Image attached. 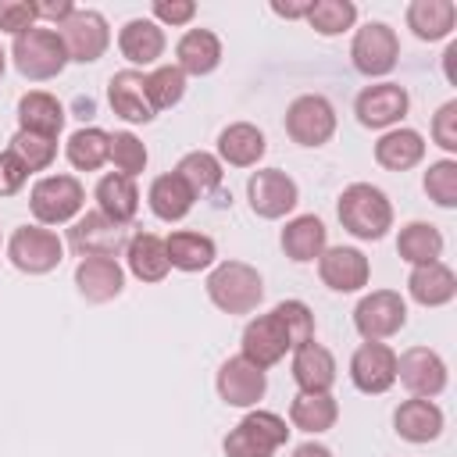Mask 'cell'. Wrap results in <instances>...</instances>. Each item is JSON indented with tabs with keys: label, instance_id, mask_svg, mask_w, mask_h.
I'll return each mask as SVG.
<instances>
[{
	"label": "cell",
	"instance_id": "6da1fadb",
	"mask_svg": "<svg viewBox=\"0 0 457 457\" xmlns=\"http://www.w3.org/2000/svg\"><path fill=\"white\" fill-rule=\"evenodd\" d=\"M336 214L343 221V228L353 236V239H364V243H375L382 239L389 228H393V204L389 196L371 186V182H353L339 193V204H336Z\"/></svg>",
	"mask_w": 457,
	"mask_h": 457
},
{
	"label": "cell",
	"instance_id": "7a4b0ae2",
	"mask_svg": "<svg viewBox=\"0 0 457 457\" xmlns=\"http://www.w3.org/2000/svg\"><path fill=\"white\" fill-rule=\"evenodd\" d=\"M207 296L225 314H250L264 300V278L246 261H221L207 275Z\"/></svg>",
	"mask_w": 457,
	"mask_h": 457
},
{
	"label": "cell",
	"instance_id": "3957f363",
	"mask_svg": "<svg viewBox=\"0 0 457 457\" xmlns=\"http://www.w3.org/2000/svg\"><path fill=\"white\" fill-rule=\"evenodd\" d=\"M11 57H14V68L32 82L57 79L64 71V64H68V50H64V43H61L54 25H32L29 32L14 36Z\"/></svg>",
	"mask_w": 457,
	"mask_h": 457
},
{
	"label": "cell",
	"instance_id": "277c9868",
	"mask_svg": "<svg viewBox=\"0 0 457 457\" xmlns=\"http://www.w3.org/2000/svg\"><path fill=\"white\" fill-rule=\"evenodd\" d=\"M289 428L286 418L275 411H250L228 436H225V457H275L278 446H286Z\"/></svg>",
	"mask_w": 457,
	"mask_h": 457
},
{
	"label": "cell",
	"instance_id": "5b68a950",
	"mask_svg": "<svg viewBox=\"0 0 457 457\" xmlns=\"http://www.w3.org/2000/svg\"><path fill=\"white\" fill-rule=\"evenodd\" d=\"M29 207L39 225H64L86 207V189L75 175H43L29 193Z\"/></svg>",
	"mask_w": 457,
	"mask_h": 457
},
{
	"label": "cell",
	"instance_id": "8992f818",
	"mask_svg": "<svg viewBox=\"0 0 457 457\" xmlns=\"http://www.w3.org/2000/svg\"><path fill=\"white\" fill-rule=\"evenodd\" d=\"M7 257L25 275H46L64 261V243L43 225H18L7 239Z\"/></svg>",
	"mask_w": 457,
	"mask_h": 457
},
{
	"label": "cell",
	"instance_id": "52a82bcc",
	"mask_svg": "<svg viewBox=\"0 0 457 457\" xmlns=\"http://www.w3.org/2000/svg\"><path fill=\"white\" fill-rule=\"evenodd\" d=\"M57 36L68 50V61H79V64H93L107 54L111 46V29H107V18L93 7H75L68 14V21L57 25Z\"/></svg>",
	"mask_w": 457,
	"mask_h": 457
},
{
	"label": "cell",
	"instance_id": "ba28073f",
	"mask_svg": "<svg viewBox=\"0 0 457 457\" xmlns=\"http://www.w3.org/2000/svg\"><path fill=\"white\" fill-rule=\"evenodd\" d=\"M407 325V300L396 289H375L353 307V328L364 343H382Z\"/></svg>",
	"mask_w": 457,
	"mask_h": 457
},
{
	"label": "cell",
	"instance_id": "9c48e42d",
	"mask_svg": "<svg viewBox=\"0 0 457 457\" xmlns=\"http://www.w3.org/2000/svg\"><path fill=\"white\" fill-rule=\"evenodd\" d=\"M350 57H353V68L361 75H368V79L389 75L396 68V61H400V39L386 21H368V25H361L353 32Z\"/></svg>",
	"mask_w": 457,
	"mask_h": 457
},
{
	"label": "cell",
	"instance_id": "30bf717a",
	"mask_svg": "<svg viewBox=\"0 0 457 457\" xmlns=\"http://www.w3.org/2000/svg\"><path fill=\"white\" fill-rule=\"evenodd\" d=\"M336 132V107L321 93H303L286 111V136L300 146H325Z\"/></svg>",
	"mask_w": 457,
	"mask_h": 457
},
{
	"label": "cell",
	"instance_id": "8fae6325",
	"mask_svg": "<svg viewBox=\"0 0 457 457\" xmlns=\"http://www.w3.org/2000/svg\"><path fill=\"white\" fill-rule=\"evenodd\" d=\"M246 196H250V211H253L257 218H268V221L286 218V214L300 204L296 182H293L286 171H278V168H261V171H253L250 182H246Z\"/></svg>",
	"mask_w": 457,
	"mask_h": 457
},
{
	"label": "cell",
	"instance_id": "7c38bea8",
	"mask_svg": "<svg viewBox=\"0 0 457 457\" xmlns=\"http://www.w3.org/2000/svg\"><path fill=\"white\" fill-rule=\"evenodd\" d=\"M68 243L79 257H114L129 246L125 239V225H114L111 218H104L100 211L82 214L71 228H68Z\"/></svg>",
	"mask_w": 457,
	"mask_h": 457
},
{
	"label": "cell",
	"instance_id": "4fadbf2b",
	"mask_svg": "<svg viewBox=\"0 0 457 457\" xmlns=\"http://www.w3.org/2000/svg\"><path fill=\"white\" fill-rule=\"evenodd\" d=\"M396 378L411 396H439L446 389V361L428 346H411L396 357Z\"/></svg>",
	"mask_w": 457,
	"mask_h": 457
},
{
	"label": "cell",
	"instance_id": "5bb4252c",
	"mask_svg": "<svg viewBox=\"0 0 457 457\" xmlns=\"http://www.w3.org/2000/svg\"><path fill=\"white\" fill-rule=\"evenodd\" d=\"M411 107V96L400 82H375V86H364L353 100V114L364 129H389L396 125Z\"/></svg>",
	"mask_w": 457,
	"mask_h": 457
},
{
	"label": "cell",
	"instance_id": "9a60e30c",
	"mask_svg": "<svg viewBox=\"0 0 457 457\" xmlns=\"http://www.w3.org/2000/svg\"><path fill=\"white\" fill-rule=\"evenodd\" d=\"M289 350H293V346H289V336H286V328H282V321H278L275 311L257 314V318L246 321V328H243V357H246L250 364H257L261 371H268V368L278 364Z\"/></svg>",
	"mask_w": 457,
	"mask_h": 457
},
{
	"label": "cell",
	"instance_id": "2e32d148",
	"mask_svg": "<svg viewBox=\"0 0 457 457\" xmlns=\"http://www.w3.org/2000/svg\"><path fill=\"white\" fill-rule=\"evenodd\" d=\"M350 382L361 393H386L396 382V353L386 343H361L350 357Z\"/></svg>",
	"mask_w": 457,
	"mask_h": 457
},
{
	"label": "cell",
	"instance_id": "e0dca14e",
	"mask_svg": "<svg viewBox=\"0 0 457 457\" xmlns=\"http://www.w3.org/2000/svg\"><path fill=\"white\" fill-rule=\"evenodd\" d=\"M214 386H218V396L228 407H253L268 389V375L257 364H250L243 353H236L218 368Z\"/></svg>",
	"mask_w": 457,
	"mask_h": 457
},
{
	"label": "cell",
	"instance_id": "ac0fdd59",
	"mask_svg": "<svg viewBox=\"0 0 457 457\" xmlns=\"http://www.w3.org/2000/svg\"><path fill=\"white\" fill-rule=\"evenodd\" d=\"M318 275L336 293H357L371 278V264L357 246H325L318 257Z\"/></svg>",
	"mask_w": 457,
	"mask_h": 457
},
{
	"label": "cell",
	"instance_id": "d6986e66",
	"mask_svg": "<svg viewBox=\"0 0 457 457\" xmlns=\"http://www.w3.org/2000/svg\"><path fill=\"white\" fill-rule=\"evenodd\" d=\"M107 104L118 118L132 121V125H146L154 121V107L146 100V75L136 71V68H125V71H114L111 82H107Z\"/></svg>",
	"mask_w": 457,
	"mask_h": 457
},
{
	"label": "cell",
	"instance_id": "ffe728a7",
	"mask_svg": "<svg viewBox=\"0 0 457 457\" xmlns=\"http://www.w3.org/2000/svg\"><path fill=\"white\" fill-rule=\"evenodd\" d=\"M75 286L89 303H107L125 289V271L114 257H82L75 268Z\"/></svg>",
	"mask_w": 457,
	"mask_h": 457
},
{
	"label": "cell",
	"instance_id": "44dd1931",
	"mask_svg": "<svg viewBox=\"0 0 457 457\" xmlns=\"http://www.w3.org/2000/svg\"><path fill=\"white\" fill-rule=\"evenodd\" d=\"M293 382L300 393H328L336 386V357L321 343H303L293 350Z\"/></svg>",
	"mask_w": 457,
	"mask_h": 457
},
{
	"label": "cell",
	"instance_id": "7402d4cb",
	"mask_svg": "<svg viewBox=\"0 0 457 457\" xmlns=\"http://www.w3.org/2000/svg\"><path fill=\"white\" fill-rule=\"evenodd\" d=\"M393 428L400 439L407 443H432L439 439L443 432V411L436 400H425V396H411L396 407L393 414Z\"/></svg>",
	"mask_w": 457,
	"mask_h": 457
},
{
	"label": "cell",
	"instance_id": "603a6c76",
	"mask_svg": "<svg viewBox=\"0 0 457 457\" xmlns=\"http://www.w3.org/2000/svg\"><path fill=\"white\" fill-rule=\"evenodd\" d=\"M328 246V228L318 214H296L286 221L282 228V250L289 261L296 264H307V261H318Z\"/></svg>",
	"mask_w": 457,
	"mask_h": 457
},
{
	"label": "cell",
	"instance_id": "cb8c5ba5",
	"mask_svg": "<svg viewBox=\"0 0 457 457\" xmlns=\"http://www.w3.org/2000/svg\"><path fill=\"white\" fill-rule=\"evenodd\" d=\"M118 50L129 64H157L164 54V29L154 18H132L118 32Z\"/></svg>",
	"mask_w": 457,
	"mask_h": 457
},
{
	"label": "cell",
	"instance_id": "d4e9b609",
	"mask_svg": "<svg viewBox=\"0 0 457 457\" xmlns=\"http://www.w3.org/2000/svg\"><path fill=\"white\" fill-rule=\"evenodd\" d=\"M221 64V39L211 29H189L175 43V68L182 75H211Z\"/></svg>",
	"mask_w": 457,
	"mask_h": 457
},
{
	"label": "cell",
	"instance_id": "484cf974",
	"mask_svg": "<svg viewBox=\"0 0 457 457\" xmlns=\"http://www.w3.org/2000/svg\"><path fill=\"white\" fill-rule=\"evenodd\" d=\"M407 293L414 303L421 307H443L457 296V275L443 264V261H432V264H418L411 268L407 275Z\"/></svg>",
	"mask_w": 457,
	"mask_h": 457
},
{
	"label": "cell",
	"instance_id": "4316f807",
	"mask_svg": "<svg viewBox=\"0 0 457 457\" xmlns=\"http://www.w3.org/2000/svg\"><path fill=\"white\" fill-rule=\"evenodd\" d=\"M18 129L21 132H36V136H46V139H57L61 129H64V107L54 93H43V89H32L18 100Z\"/></svg>",
	"mask_w": 457,
	"mask_h": 457
},
{
	"label": "cell",
	"instance_id": "83f0119b",
	"mask_svg": "<svg viewBox=\"0 0 457 457\" xmlns=\"http://www.w3.org/2000/svg\"><path fill=\"white\" fill-rule=\"evenodd\" d=\"M264 150H268L264 132L250 121H232L218 136V161L232 164V168H253L264 157Z\"/></svg>",
	"mask_w": 457,
	"mask_h": 457
},
{
	"label": "cell",
	"instance_id": "f1b7e54d",
	"mask_svg": "<svg viewBox=\"0 0 457 457\" xmlns=\"http://www.w3.org/2000/svg\"><path fill=\"white\" fill-rule=\"evenodd\" d=\"M453 25H457L453 0H411L407 4V29L425 43L446 39L453 32Z\"/></svg>",
	"mask_w": 457,
	"mask_h": 457
},
{
	"label": "cell",
	"instance_id": "f546056e",
	"mask_svg": "<svg viewBox=\"0 0 457 457\" xmlns=\"http://www.w3.org/2000/svg\"><path fill=\"white\" fill-rule=\"evenodd\" d=\"M375 161L386 171H411L425 161V136L414 129H389L375 143Z\"/></svg>",
	"mask_w": 457,
	"mask_h": 457
},
{
	"label": "cell",
	"instance_id": "4dcf8cb0",
	"mask_svg": "<svg viewBox=\"0 0 457 457\" xmlns=\"http://www.w3.org/2000/svg\"><path fill=\"white\" fill-rule=\"evenodd\" d=\"M93 196H96L100 214L111 218L114 225H129V221L136 218V211H139V189H136V179L118 175V171L104 175V179L96 182V193H93Z\"/></svg>",
	"mask_w": 457,
	"mask_h": 457
},
{
	"label": "cell",
	"instance_id": "1f68e13d",
	"mask_svg": "<svg viewBox=\"0 0 457 457\" xmlns=\"http://www.w3.org/2000/svg\"><path fill=\"white\" fill-rule=\"evenodd\" d=\"M164 250H168V264L179 268V271H204L218 257L214 239L204 236V232H193V228H175L164 239Z\"/></svg>",
	"mask_w": 457,
	"mask_h": 457
},
{
	"label": "cell",
	"instance_id": "d6a6232c",
	"mask_svg": "<svg viewBox=\"0 0 457 457\" xmlns=\"http://www.w3.org/2000/svg\"><path fill=\"white\" fill-rule=\"evenodd\" d=\"M125 261H129V271L139 278V282H161L171 264H168V250H164V239L154 236V232H136L125 246Z\"/></svg>",
	"mask_w": 457,
	"mask_h": 457
},
{
	"label": "cell",
	"instance_id": "836d02e7",
	"mask_svg": "<svg viewBox=\"0 0 457 457\" xmlns=\"http://www.w3.org/2000/svg\"><path fill=\"white\" fill-rule=\"evenodd\" d=\"M289 421L307 436L328 432L339 421V403L332 393H296L289 403Z\"/></svg>",
	"mask_w": 457,
	"mask_h": 457
},
{
	"label": "cell",
	"instance_id": "e575fe53",
	"mask_svg": "<svg viewBox=\"0 0 457 457\" xmlns=\"http://www.w3.org/2000/svg\"><path fill=\"white\" fill-rule=\"evenodd\" d=\"M146 200H150V211L161 218V221H182L189 211H193V189L175 175V171H168V175H157L154 182H150V193H146Z\"/></svg>",
	"mask_w": 457,
	"mask_h": 457
},
{
	"label": "cell",
	"instance_id": "d590c367",
	"mask_svg": "<svg viewBox=\"0 0 457 457\" xmlns=\"http://www.w3.org/2000/svg\"><path fill=\"white\" fill-rule=\"evenodd\" d=\"M396 253H400L411 268L432 264V261H439V253H443V232H439L436 225H428V221H411V225H403L400 236H396Z\"/></svg>",
	"mask_w": 457,
	"mask_h": 457
},
{
	"label": "cell",
	"instance_id": "8d00e7d4",
	"mask_svg": "<svg viewBox=\"0 0 457 457\" xmlns=\"http://www.w3.org/2000/svg\"><path fill=\"white\" fill-rule=\"evenodd\" d=\"M64 154H68L71 168H79V171H96V168L107 161V154H111V132H104V129H96V125L79 129V132L68 136Z\"/></svg>",
	"mask_w": 457,
	"mask_h": 457
},
{
	"label": "cell",
	"instance_id": "74e56055",
	"mask_svg": "<svg viewBox=\"0 0 457 457\" xmlns=\"http://www.w3.org/2000/svg\"><path fill=\"white\" fill-rule=\"evenodd\" d=\"M175 175L193 189V196H207L221 186V161L207 150H189L179 164H175Z\"/></svg>",
	"mask_w": 457,
	"mask_h": 457
},
{
	"label": "cell",
	"instance_id": "f35d334b",
	"mask_svg": "<svg viewBox=\"0 0 457 457\" xmlns=\"http://www.w3.org/2000/svg\"><path fill=\"white\" fill-rule=\"evenodd\" d=\"M353 21H357V4H350V0H311L307 25L318 36H339V32L353 29Z\"/></svg>",
	"mask_w": 457,
	"mask_h": 457
},
{
	"label": "cell",
	"instance_id": "ab89813d",
	"mask_svg": "<svg viewBox=\"0 0 457 457\" xmlns=\"http://www.w3.org/2000/svg\"><path fill=\"white\" fill-rule=\"evenodd\" d=\"M182 96H186V75H182L175 64H157V68L146 75V100H150L154 114L175 107Z\"/></svg>",
	"mask_w": 457,
	"mask_h": 457
},
{
	"label": "cell",
	"instance_id": "60d3db41",
	"mask_svg": "<svg viewBox=\"0 0 457 457\" xmlns=\"http://www.w3.org/2000/svg\"><path fill=\"white\" fill-rule=\"evenodd\" d=\"M29 171H46L57 157V139H46V136H36V132H14L11 146H7Z\"/></svg>",
	"mask_w": 457,
	"mask_h": 457
},
{
	"label": "cell",
	"instance_id": "b9f144b4",
	"mask_svg": "<svg viewBox=\"0 0 457 457\" xmlns=\"http://www.w3.org/2000/svg\"><path fill=\"white\" fill-rule=\"evenodd\" d=\"M425 193H428V200L432 204H439V207H446V211H453L457 207V161H450V157H443V161H436V164H428V171H425Z\"/></svg>",
	"mask_w": 457,
	"mask_h": 457
},
{
	"label": "cell",
	"instance_id": "7bdbcfd3",
	"mask_svg": "<svg viewBox=\"0 0 457 457\" xmlns=\"http://www.w3.org/2000/svg\"><path fill=\"white\" fill-rule=\"evenodd\" d=\"M271 311L278 314V321H282V328H286L293 350L314 339V311H311L303 300H282V303H275Z\"/></svg>",
	"mask_w": 457,
	"mask_h": 457
},
{
	"label": "cell",
	"instance_id": "ee69618b",
	"mask_svg": "<svg viewBox=\"0 0 457 457\" xmlns=\"http://www.w3.org/2000/svg\"><path fill=\"white\" fill-rule=\"evenodd\" d=\"M107 161L118 168V175L136 179L146 168V146L132 132H111V154H107Z\"/></svg>",
	"mask_w": 457,
	"mask_h": 457
},
{
	"label": "cell",
	"instance_id": "f6af8a7d",
	"mask_svg": "<svg viewBox=\"0 0 457 457\" xmlns=\"http://www.w3.org/2000/svg\"><path fill=\"white\" fill-rule=\"evenodd\" d=\"M36 21V4L29 0H0V29L11 32V36H21L29 32Z\"/></svg>",
	"mask_w": 457,
	"mask_h": 457
},
{
	"label": "cell",
	"instance_id": "bcb514c9",
	"mask_svg": "<svg viewBox=\"0 0 457 457\" xmlns=\"http://www.w3.org/2000/svg\"><path fill=\"white\" fill-rule=\"evenodd\" d=\"M432 139L446 154H457V100H446L432 118Z\"/></svg>",
	"mask_w": 457,
	"mask_h": 457
},
{
	"label": "cell",
	"instance_id": "7dc6e473",
	"mask_svg": "<svg viewBox=\"0 0 457 457\" xmlns=\"http://www.w3.org/2000/svg\"><path fill=\"white\" fill-rule=\"evenodd\" d=\"M154 21L157 25H189L196 18V4L193 0H154Z\"/></svg>",
	"mask_w": 457,
	"mask_h": 457
},
{
	"label": "cell",
	"instance_id": "c3c4849f",
	"mask_svg": "<svg viewBox=\"0 0 457 457\" xmlns=\"http://www.w3.org/2000/svg\"><path fill=\"white\" fill-rule=\"evenodd\" d=\"M25 182H29V168L11 150H0V196H14Z\"/></svg>",
	"mask_w": 457,
	"mask_h": 457
},
{
	"label": "cell",
	"instance_id": "681fc988",
	"mask_svg": "<svg viewBox=\"0 0 457 457\" xmlns=\"http://www.w3.org/2000/svg\"><path fill=\"white\" fill-rule=\"evenodd\" d=\"M75 11V4L71 0H57V4H36V21L39 18H46V21H54V29L61 25V21H68V14Z\"/></svg>",
	"mask_w": 457,
	"mask_h": 457
},
{
	"label": "cell",
	"instance_id": "f907efd6",
	"mask_svg": "<svg viewBox=\"0 0 457 457\" xmlns=\"http://www.w3.org/2000/svg\"><path fill=\"white\" fill-rule=\"evenodd\" d=\"M271 11H275L278 18H307L311 0H307V4H271Z\"/></svg>",
	"mask_w": 457,
	"mask_h": 457
},
{
	"label": "cell",
	"instance_id": "816d5d0a",
	"mask_svg": "<svg viewBox=\"0 0 457 457\" xmlns=\"http://www.w3.org/2000/svg\"><path fill=\"white\" fill-rule=\"evenodd\" d=\"M293 457H332V450L328 446H321V443H300L296 450H293Z\"/></svg>",
	"mask_w": 457,
	"mask_h": 457
},
{
	"label": "cell",
	"instance_id": "f5cc1de1",
	"mask_svg": "<svg viewBox=\"0 0 457 457\" xmlns=\"http://www.w3.org/2000/svg\"><path fill=\"white\" fill-rule=\"evenodd\" d=\"M453 61H457V43H450L446 54H443V68H446V79H450V82H457V75H453Z\"/></svg>",
	"mask_w": 457,
	"mask_h": 457
},
{
	"label": "cell",
	"instance_id": "db71d44e",
	"mask_svg": "<svg viewBox=\"0 0 457 457\" xmlns=\"http://www.w3.org/2000/svg\"><path fill=\"white\" fill-rule=\"evenodd\" d=\"M4 68H7V54H4V46H0V79H4Z\"/></svg>",
	"mask_w": 457,
	"mask_h": 457
}]
</instances>
